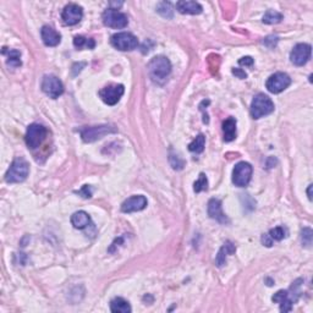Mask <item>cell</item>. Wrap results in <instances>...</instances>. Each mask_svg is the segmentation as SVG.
I'll return each mask as SVG.
<instances>
[{"label":"cell","instance_id":"e0dca14e","mask_svg":"<svg viewBox=\"0 0 313 313\" xmlns=\"http://www.w3.org/2000/svg\"><path fill=\"white\" fill-rule=\"evenodd\" d=\"M176 10L180 14H186V15H198L202 13V6L197 1H186L181 0L176 3Z\"/></svg>","mask_w":313,"mask_h":313},{"label":"cell","instance_id":"2e32d148","mask_svg":"<svg viewBox=\"0 0 313 313\" xmlns=\"http://www.w3.org/2000/svg\"><path fill=\"white\" fill-rule=\"evenodd\" d=\"M42 40L47 47H56L61 42V36L58 31L50 26H43L40 30Z\"/></svg>","mask_w":313,"mask_h":313},{"label":"cell","instance_id":"8992f818","mask_svg":"<svg viewBox=\"0 0 313 313\" xmlns=\"http://www.w3.org/2000/svg\"><path fill=\"white\" fill-rule=\"evenodd\" d=\"M111 45L121 52H131L138 47V39L129 32H119L111 36Z\"/></svg>","mask_w":313,"mask_h":313},{"label":"cell","instance_id":"44dd1931","mask_svg":"<svg viewBox=\"0 0 313 313\" xmlns=\"http://www.w3.org/2000/svg\"><path fill=\"white\" fill-rule=\"evenodd\" d=\"M235 251L236 248L235 246H234V243L231 242V241H226V242L221 246V248L219 250L218 255H217L216 257L217 267H223L226 262V257H228L229 255H233Z\"/></svg>","mask_w":313,"mask_h":313},{"label":"cell","instance_id":"5bb4252c","mask_svg":"<svg viewBox=\"0 0 313 313\" xmlns=\"http://www.w3.org/2000/svg\"><path fill=\"white\" fill-rule=\"evenodd\" d=\"M146 207H147V198L142 195H136L128 198L121 204V212H124V213H133V212L142 211Z\"/></svg>","mask_w":313,"mask_h":313},{"label":"cell","instance_id":"f1b7e54d","mask_svg":"<svg viewBox=\"0 0 313 313\" xmlns=\"http://www.w3.org/2000/svg\"><path fill=\"white\" fill-rule=\"evenodd\" d=\"M273 241H281L286 238V229L283 226H276V228L271 229L268 234Z\"/></svg>","mask_w":313,"mask_h":313},{"label":"cell","instance_id":"e575fe53","mask_svg":"<svg viewBox=\"0 0 313 313\" xmlns=\"http://www.w3.org/2000/svg\"><path fill=\"white\" fill-rule=\"evenodd\" d=\"M239 64L243 66H252L253 65V59L251 56H243L239 60Z\"/></svg>","mask_w":313,"mask_h":313},{"label":"cell","instance_id":"7a4b0ae2","mask_svg":"<svg viewBox=\"0 0 313 313\" xmlns=\"http://www.w3.org/2000/svg\"><path fill=\"white\" fill-rule=\"evenodd\" d=\"M274 111V103L268 95L263 93H258L255 95L252 103H251V116L253 119H260L263 116L269 115Z\"/></svg>","mask_w":313,"mask_h":313},{"label":"cell","instance_id":"4dcf8cb0","mask_svg":"<svg viewBox=\"0 0 313 313\" xmlns=\"http://www.w3.org/2000/svg\"><path fill=\"white\" fill-rule=\"evenodd\" d=\"M301 241L305 247H310L312 245V230L310 228H305L301 231Z\"/></svg>","mask_w":313,"mask_h":313},{"label":"cell","instance_id":"d590c367","mask_svg":"<svg viewBox=\"0 0 313 313\" xmlns=\"http://www.w3.org/2000/svg\"><path fill=\"white\" fill-rule=\"evenodd\" d=\"M262 243H263L264 246H267V247H272V245H273V240H272L271 236H269L268 234H264V235L262 236Z\"/></svg>","mask_w":313,"mask_h":313},{"label":"cell","instance_id":"603a6c76","mask_svg":"<svg viewBox=\"0 0 313 313\" xmlns=\"http://www.w3.org/2000/svg\"><path fill=\"white\" fill-rule=\"evenodd\" d=\"M74 45H75L78 50L83 49V48L93 49V48L95 47V42L92 38H86L83 37V36H76V37L74 38Z\"/></svg>","mask_w":313,"mask_h":313},{"label":"cell","instance_id":"ffe728a7","mask_svg":"<svg viewBox=\"0 0 313 313\" xmlns=\"http://www.w3.org/2000/svg\"><path fill=\"white\" fill-rule=\"evenodd\" d=\"M91 217L85 211H78L71 216V224L76 229H86L91 225Z\"/></svg>","mask_w":313,"mask_h":313},{"label":"cell","instance_id":"7402d4cb","mask_svg":"<svg viewBox=\"0 0 313 313\" xmlns=\"http://www.w3.org/2000/svg\"><path fill=\"white\" fill-rule=\"evenodd\" d=\"M110 311L114 313H130V303L123 297H115L110 301Z\"/></svg>","mask_w":313,"mask_h":313},{"label":"cell","instance_id":"3957f363","mask_svg":"<svg viewBox=\"0 0 313 313\" xmlns=\"http://www.w3.org/2000/svg\"><path fill=\"white\" fill-rule=\"evenodd\" d=\"M30 174V166L23 158H16L11 163L10 168L5 174V181L9 184L22 183Z\"/></svg>","mask_w":313,"mask_h":313},{"label":"cell","instance_id":"30bf717a","mask_svg":"<svg viewBox=\"0 0 313 313\" xmlns=\"http://www.w3.org/2000/svg\"><path fill=\"white\" fill-rule=\"evenodd\" d=\"M42 91L49 98L56 99L64 93L63 82L56 76L47 75L42 81Z\"/></svg>","mask_w":313,"mask_h":313},{"label":"cell","instance_id":"484cf974","mask_svg":"<svg viewBox=\"0 0 313 313\" xmlns=\"http://www.w3.org/2000/svg\"><path fill=\"white\" fill-rule=\"evenodd\" d=\"M283 20V15L280 13L276 10H268L263 16V23H267V25H276V23L281 22Z\"/></svg>","mask_w":313,"mask_h":313},{"label":"cell","instance_id":"4316f807","mask_svg":"<svg viewBox=\"0 0 313 313\" xmlns=\"http://www.w3.org/2000/svg\"><path fill=\"white\" fill-rule=\"evenodd\" d=\"M157 13L166 18H173V15H174L173 5H171V3H169V1L159 3L158 5H157Z\"/></svg>","mask_w":313,"mask_h":313},{"label":"cell","instance_id":"9a60e30c","mask_svg":"<svg viewBox=\"0 0 313 313\" xmlns=\"http://www.w3.org/2000/svg\"><path fill=\"white\" fill-rule=\"evenodd\" d=\"M208 216L221 224L229 223L228 217L224 214L223 209H221V202L218 198H212V200L208 202Z\"/></svg>","mask_w":313,"mask_h":313},{"label":"cell","instance_id":"cb8c5ba5","mask_svg":"<svg viewBox=\"0 0 313 313\" xmlns=\"http://www.w3.org/2000/svg\"><path fill=\"white\" fill-rule=\"evenodd\" d=\"M205 145V136L203 133H200L192 142L188 145V150L193 153H202L204 149Z\"/></svg>","mask_w":313,"mask_h":313},{"label":"cell","instance_id":"83f0119b","mask_svg":"<svg viewBox=\"0 0 313 313\" xmlns=\"http://www.w3.org/2000/svg\"><path fill=\"white\" fill-rule=\"evenodd\" d=\"M169 162H170L171 166L175 170H181L184 168V166H185V162L176 153H174L173 149H170V153H169Z\"/></svg>","mask_w":313,"mask_h":313},{"label":"cell","instance_id":"836d02e7","mask_svg":"<svg viewBox=\"0 0 313 313\" xmlns=\"http://www.w3.org/2000/svg\"><path fill=\"white\" fill-rule=\"evenodd\" d=\"M233 74H234V75H235L238 78H241V80H245V78H247V74H246L245 71L242 70V69L234 68V69H233Z\"/></svg>","mask_w":313,"mask_h":313},{"label":"cell","instance_id":"6da1fadb","mask_svg":"<svg viewBox=\"0 0 313 313\" xmlns=\"http://www.w3.org/2000/svg\"><path fill=\"white\" fill-rule=\"evenodd\" d=\"M148 74L153 82L163 83L171 73V64L168 58L163 55L154 56L147 65Z\"/></svg>","mask_w":313,"mask_h":313},{"label":"cell","instance_id":"277c9868","mask_svg":"<svg viewBox=\"0 0 313 313\" xmlns=\"http://www.w3.org/2000/svg\"><path fill=\"white\" fill-rule=\"evenodd\" d=\"M118 129L113 125H99V126H86L80 131L82 141L86 143H92L94 141L100 140L109 133H115Z\"/></svg>","mask_w":313,"mask_h":313},{"label":"cell","instance_id":"4fadbf2b","mask_svg":"<svg viewBox=\"0 0 313 313\" xmlns=\"http://www.w3.org/2000/svg\"><path fill=\"white\" fill-rule=\"evenodd\" d=\"M83 10L77 4H69L61 13V18L66 26H75L82 20Z\"/></svg>","mask_w":313,"mask_h":313},{"label":"cell","instance_id":"d6986e66","mask_svg":"<svg viewBox=\"0 0 313 313\" xmlns=\"http://www.w3.org/2000/svg\"><path fill=\"white\" fill-rule=\"evenodd\" d=\"M223 136L225 142H231L236 138V119L233 116L223 121Z\"/></svg>","mask_w":313,"mask_h":313},{"label":"cell","instance_id":"52a82bcc","mask_svg":"<svg viewBox=\"0 0 313 313\" xmlns=\"http://www.w3.org/2000/svg\"><path fill=\"white\" fill-rule=\"evenodd\" d=\"M103 23L107 26V27L110 28H116V30H121V28H125L129 23V18L125 14L120 13L119 10L113 8L107 9L104 13H103Z\"/></svg>","mask_w":313,"mask_h":313},{"label":"cell","instance_id":"8fae6325","mask_svg":"<svg viewBox=\"0 0 313 313\" xmlns=\"http://www.w3.org/2000/svg\"><path fill=\"white\" fill-rule=\"evenodd\" d=\"M125 88L123 85H109L99 91V97L108 106H115L123 97Z\"/></svg>","mask_w":313,"mask_h":313},{"label":"cell","instance_id":"5b68a950","mask_svg":"<svg viewBox=\"0 0 313 313\" xmlns=\"http://www.w3.org/2000/svg\"><path fill=\"white\" fill-rule=\"evenodd\" d=\"M47 128H44L43 125H40V124H31L27 128L25 136L27 147L31 148V149H36V148L39 147L43 143V141L45 140V137H47Z\"/></svg>","mask_w":313,"mask_h":313},{"label":"cell","instance_id":"d6a6232c","mask_svg":"<svg viewBox=\"0 0 313 313\" xmlns=\"http://www.w3.org/2000/svg\"><path fill=\"white\" fill-rule=\"evenodd\" d=\"M78 195H81L82 197L85 198H91L92 197V188H91V186L88 185H85L82 188H81L80 191H78Z\"/></svg>","mask_w":313,"mask_h":313},{"label":"cell","instance_id":"7c38bea8","mask_svg":"<svg viewBox=\"0 0 313 313\" xmlns=\"http://www.w3.org/2000/svg\"><path fill=\"white\" fill-rule=\"evenodd\" d=\"M311 45L306 43H298L294 47L290 53V60L294 65L303 66L311 59Z\"/></svg>","mask_w":313,"mask_h":313},{"label":"cell","instance_id":"74e56055","mask_svg":"<svg viewBox=\"0 0 313 313\" xmlns=\"http://www.w3.org/2000/svg\"><path fill=\"white\" fill-rule=\"evenodd\" d=\"M311 190H312V185L308 186V191H307L308 198H310V200H312V193H311Z\"/></svg>","mask_w":313,"mask_h":313},{"label":"cell","instance_id":"8d00e7d4","mask_svg":"<svg viewBox=\"0 0 313 313\" xmlns=\"http://www.w3.org/2000/svg\"><path fill=\"white\" fill-rule=\"evenodd\" d=\"M85 65H86L85 63L78 64V73H81V70H82V68H83V66H85ZM76 68H77V64H75V65H74V68H73V69H76ZM73 75H74V76L77 75V70H74V71H73Z\"/></svg>","mask_w":313,"mask_h":313},{"label":"cell","instance_id":"ac0fdd59","mask_svg":"<svg viewBox=\"0 0 313 313\" xmlns=\"http://www.w3.org/2000/svg\"><path fill=\"white\" fill-rule=\"evenodd\" d=\"M273 302H276L280 305L281 312H290L293 310V300L290 297V294L288 290H279L276 295L273 296Z\"/></svg>","mask_w":313,"mask_h":313},{"label":"cell","instance_id":"ba28073f","mask_svg":"<svg viewBox=\"0 0 313 313\" xmlns=\"http://www.w3.org/2000/svg\"><path fill=\"white\" fill-rule=\"evenodd\" d=\"M252 166L247 162H240L233 170V183L239 187H245L252 178Z\"/></svg>","mask_w":313,"mask_h":313},{"label":"cell","instance_id":"f546056e","mask_svg":"<svg viewBox=\"0 0 313 313\" xmlns=\"http://www.w3.org/2000/svg\"><path fill=\"white\" fill-rule=\"evenodd\" d=\"M208 190V180L207 176L204 174H200V178L198 180L193 184V191L195 192H202V191H207Z\"/></svg>","mask_w":313,"mask_h":313},{"label":"cell","instance_id":"9c48e42d","mask_svg":"<svg viewBox=\"0 0 313 313\" xmlns=\"http://www.w3.org/2000/svg\"><path fill=\"white\" fill-rule=\"evenodd\" d=\"M291 85V78L285 73H276L269 76L266 82L267 90L271 93L278 94V93L285 91Z\"/></svg>","mask_w":313,"mask_h":313},{"label":"cell","instance_id":"1f68e13d","mask_svg":"<svg viewBox=\"0 0 313 313\" xmlns=\"http://www.w3.org/2000/svg\"><path fill=\"white\" fill-rule=\"evenodd\" d=\"M278 42L279 38L276 37V36H268V37L264 38L263 44L266 45L267 48H269V49H274V48L276 47V44H278Z\"/></svg>","mask_w":313,"mask_h":313},{"label":"cell","instance_id":"d4e9b609","mask_svg":"<svg viewBox=\"0 0 313 313\" xmlns=\"http://www.w3.org/2000/svg\"><path fill=\"white\" fill-rule=\"evenodd\" d=\"M6 64H8L10 68H20L22 65V61H21V53L16 49H11L8 52V60H6Z\"/></svg>","mask_w":313,"mask_h":313}]
</instances>
